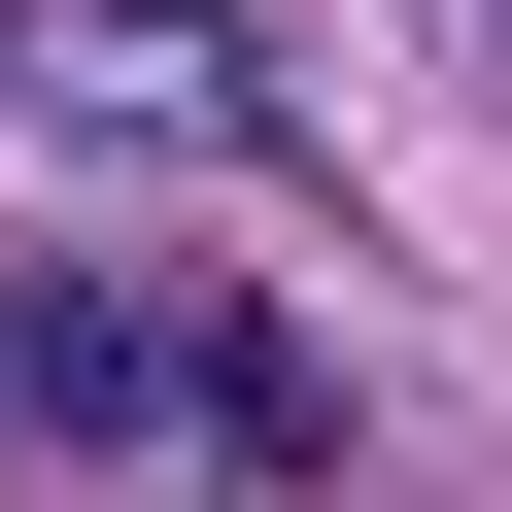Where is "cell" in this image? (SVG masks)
<instances>
[{
  "label": "cell",
  "instance_id": "cell-2",
  "mask_svg": "<svg viewBox=\"0 0 512 512\" xmlns=\"http://www.w3.org/2000/svg\"><path fill=\"white\" fill-rule=\"evenodd\" d=\"M0 103H69V137H274V35L239 0H0Z\"/></svg>",
  "mask_w": 512,
  "mask_h": 512
},
{
  "label": "cell",
  "instance_id": "cell-3",
  "mask_svg": "<svg viewBox=\"0 0 512 512\" xmlns=\"http://www.w3.org/2000/svg\"><path fill=\"white\" fill-rule=\"evenodd\" d=\"M410 35H444V69H478V103H512V0H410Z\"/></svg>",
  "mask_w": 512,
  "mask_h": 512
},
{
  "label": "cell",
  "instance_id": "cell-1",
  "mask_svg": "<svg viewBox=\"0 0 512 512\" xmlns=\"http://www.w3.org/2000/svg\"><path fill=\"white\" fill-rule=\"evenodd\" d=\"M0 410H35V444H205L239 512L342 478V376L274 308H205V274H35V308H0Z\"/></svg>",
  "mask_w": 512,
  "mask_h": 512
}]
</instances>
